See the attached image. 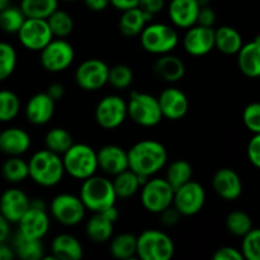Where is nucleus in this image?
Wrapping results in <instances>:
<instances>
[{
  "label": "nucleus",
  "instance_id": "obj_1",
  "mask_svg": "<svg viewBox=\"0 0 260 260\" xmlns=\"http://www.w3.org/2000/svg\"><path fill=\"white\" fill-rule=\"evenodd\" d=\"M168 159L167 149L154 140H144L129 149V169L141 177H150L159 172Z\"/></svg>",
  "mask_w": 260,
  "mask_h": 260
},
{
  "label": "nucleus",
  "instance_id": "obj_2",
  "mask_svg": "<svg viewBox=\"0 0 260 260\" xmlns=\"http://www.w3.org/2000/svg\"><path fill=\"white\" fill-rule=\"evenodd\" d=\"M29 177L42 187H53L61 182L66 172L60 155L51 150H41L29 160Z\"/></svg>",
  "mask_w": 260,
  "mask_h": 260
},
{
  "label": "nucleus",
  "instance_id": "obj_3",
  "mask_svg": "<svg viewBox=\"0 0 260 260\" xmlns=\"http://www.w3.org/2000/svg\"><path fill=\"white\" fill-rule=\"evenodd\" d=\"M117 193L113 182L103 177H93L84 180L80 189V198L86 210L91 212H104L116 205Z\"/></svg>",
  "mask_w": 260,
  "mask_h": 260
},
{
  "label": "nucleus",
  "instance_id": "obj_4",
  "mask_svg": "<svg viewBox=\"0 0 260 260\" xmlns=\"http://www.w3.org/2000/svg\"><path fill=\"white\" fill-rule=\"evenodd\" d=\"M62 161L66 173L80 180L93 177L99 167L98 152L85 144H74L63 154Z\"/></svg>",
  "mask_w": 260,
  "mask_h": 260
},
{
  "label": "nucleus",
  "instance_id": "obj_5",
  "mask_svg": "<svg viewBox=\"0 0 260 260\" xmlns=\"http://www.w3.org/2000/svg\"><path fill=\"white\" fill-rule=\"evenodd\" d=\"M137 255L142 260H169L174 255V243L162 231L146 230L137 238Z\"/></svg>",
  "mask_w": 260,
  "mask_h": 260
},
{
  "label": "nucleus",
  "instance_id": "obj_6",
  "mask_svg": "<svg viewBox=\"0 0 260 260\" xmlns=\"http://www.w3.org/2000/svg\"><path fill=\"white\" fill-rule=\"evenodd\" d=\"M128 116L137 124L144 127H154L161 121L162 111L160 107L159 98L147 93H131L128 102Z\"/></svg>",
  "mask_w": 260,
  "mask_h": 260
},
{
  "label": "nucleus",
  "instance_id": "obj_7",
  "mask_svg": "<svg viewBox=\"0 0 260 260\" xmlns=\"http://www.w3.org/2000/svg\"><path fill=\"white\" fill-rule=\"evenodd\" d=\"M178 35L170 25L152 23L145 27L141 33V45L147 52L164 55L174 50L178 45Z\"/></svg>",
  "mask_w": 260,
  "mask_h": 260
},
{
  "label": "nucleus",
  "instance_id": "obj_8",
  "mask_svg": "<svg viewBox=\"0 0 260 260\" xmlns=\"http://www.w3.org/2000/svg\"><path fill=\"white\" fill-rule=\"evenodd\" d=\"M174 188L167 178H155L147 180L141 192L142 206L151 213H161L174 202Z\"/></svg>",
  "mask_w": 260,
  "mask_h": 260
},
{
  "label": "nucleus",
  "instance_id": "obj_9",
  "mask_svg": "<svg viewBox=\"0 0 260 260\" xmlns=\"http://www.w3.org/2000/svg\"><path fill=\"white\" fill-rule=\"evenodd\" d=\"M85 205L80 197L63 194L56 196L51 202V213L57 222L65 226H74L81 222L85 216Z\"/></svg>",
  "mask_w": 260,
  "mask_h": 260
},
{
  "label": "nucleus",
  "instance_id": "obj_10",
  "mask_svg": "<svg viewBox=\"0 0 260 260\" xmlns=\"http://www.w3.org/2000/svg\"><path fill=\"white\" fill-rule=\"evenodd\" d=\"M18 37L27 50L42 51L52 41L53 33L47 19L27 18L18 32Z\"/></svg>",
  "mask_w": 260,
  "mask_h": 260
},
{
  "label": "nucleus",
  "instance_id": "obj_11",
  "mask_svg": "<svg viewBox=\"0 0 260 260\" xmlns=\"http://www.w3.org/2000/svg\"><path fill=\"white\" fill-rule=\"evenodd\" d=\"M74 47L65 40H52L41 51V63L50 73H60L73 63Z\"/></svg>",
  "mask_w": 260,
  "mask_h": 260
},
{
  "label": "nucleus",
  "instance_id": "obj_12",
  "mask_svg": "<svg viewBox=\"0 0 260 260\" xmlns=\"http://www.w3.org/2000/svg\"><path fill=\"white\" fill-rule=\"evenodd\" d=\"M109 70L111 69L104 61L90 58L78 66L75 71V81L84 90H98L108 83Z\"/></svg>",
  "mask_w": 260,
  "mask_h": 260
},
{
  "label": "nucleus",
  "instance_id": "obj_13",
  "mask_svg": "<svg viewBox=\"0 0 260 260\" xmlns=\"http://www.w3.org/2000/svg\"><path fill=\"white\" fill-rule=\"evenodd\" d=\"M128 114V104L118 95L102 99L95 108V119L101 127L114 129L121 126Z\"/></svg>",
  "mask_w": 260,
  "mask_h": 260
},
{
  "label": "nucleus",
  "instance_id": "obj_14",
  "mask_svg": "<svg viewBox=\"0 0 260 260\" xmlns=\"http://www.w3.org/2000/svg\"><path fill=\"white\" fill-rule=\"evenodd\" d=\"M206 202V192L197 182H188L174 193V207L182 216H193L200 212Z\"/></svg>",
  "mask_w": 260,
  "mask_h": 260
},
{
  "label": "nucleus",
  "instance_id": "obj_15",
  "mask_svg": "<svg viewBox=\"0 0 260 260\" xmlns=\"http://www.w3.org/2000/svg\"><path fill=\"white\" fill-rule=\"evenodd\" d=\"M184 48L189 55H207L213 47H216V30L212 27L193 25L184 36Z\"/></svg>",
  "mask_w": 260,
  "mask_h": 260
},
{
  "label": "nucleus",
  "instance_id": "obj_16",
  "mask_svg": "<svg viewBox=\"0 0 260 260\" xmlns=\"http://www.w3.org/2000/svg\"><path fill=\"white\" fill-rule=\"evenodd\" d=\"M30 208V201L20 189H8L2 197V216L9 222L18 223Z\"/></svg>",
  "mask_w": 260,
  "mask_h": 260
},
{
  "label": "nucleus",
  "instance_id": "obj_17",
  "mask_svg": "<svg viewBox=\"0 0 260 260\" xmlns=\"http://www.w3.org/2000/svg\"><path fill=\"white\" fill-rule=\"evenodd\" d=\"M215 192L226 201H235L243 192V183L235 170L222 168L217 170L212 178Z\"/></svg>",
  "mask_w": 260,
  "mask_h": 260
},
{
  "label": "nucleus",
  "instance_id": "obj_18",
  "mask_svg": "<svg viewBox=\"0 0 260 260\" xmlns=\"http://www.w3.org/2000/svg\"><path fill=\"white\" fill-rule=\"evenodd\" d=\"M99 168L107 174L116 177L119 173L129 169L128 151H124L117 145H107L98 151Z\"/></svg>",
  "mask_w": 260,
  "mask_h": 260
},
{
  "label": "nucleus",
  "instance_id": "obj_19",
  "mask_svg": "<svg viewBox=\"0 0 260 260\" xmlns=\"http://www.w3.org/2000/svg\"><path fill=\"white\" fill-rule=\"evenodd\" d=\"M198 0H172L168 7L169 18L177 27L190 28L197 23L201 9Z\"/></svg>",
  "mask_w": 260,
  "mask_h": 260
},
{
  "label": "nucleus",
  "instance_id": "obj_20",
  "mask_svg": "<svg viewBox=\"0 0 260 260\" xmlns=\"http://www.w3.org/2000/svg\"><path fill=\"white\" fill-rule=\"evenodd\" d=\"M56 101L46 91L33 95L25 107V117L33 124H45L55 113Z\"/></svg>",
  "mask_w": 260,
  "mask_h": 260
},
{
  "label": "nucleus",
  "instance_id": "obj_21",
  "mask_svg": "<svg viewBox=\"0 0 260 260\" xmlns=\"http://www.w3.org/2000/svg\"><path fill=\"white\" fill-rule=\"evenodd\" d=\"M19 233L30 239H42L50 228V218L45 208H37L30 206L22 220L19 221Z\"/></svg>",
  "mask_w": 260,
  "mask_h": 260
},
{
  "label": "nucleus",
  "instance_id": "obj_22",
  "mask_svg": "<svg viewBox=\"0 0 260 260\" xmlns=\"http://www.w3.org/2000/svg\"><path fill=\"white\" fill-rule=\"evenodd\" d=\"M159 103L161 107L162 116L173 121L183 118L187 114L188 107H189L187 95L182 90L175 88H168L161 91L159 96Z\"/></svg>",
  "mask_w": 260,
  "mask_h": 260
},
{
  "label": "nucleus",
  "instance_id": "obj_23",
  "mask_svg": "<svg viewBox=\"0 0 260 260\" xmlns=\"http://www.w3.org/2000/svg\"><path fill=\"white\" fill-rule=\"evenodd\" d=\"M30 146V137L24 129L12 127L0 134V149L9 156H19Z\"/></svg>",
  "mask_w": 260,
  "mask_h": 260
},
{
  "label": "nucleus",
  "instance_id": "obj_24",
  "mask_svg": "<svg viewBox=\"0 0 260 260\" xmlns=\"http://www.w3.org/2000/svg\"><path fill=\"white\" fill-rule=\"evenodd\" d=\"M238 65L248 78H260V41L246 43L238 53Z\"/></svg>",
  "mask_w": 260,
  "mask_h": 260
},
{
  "label": "nucleus",
  "instance_id": "obj_25",
  "mask_svg": "<svg viewBox=\"0 0 260 260\" xmlns=\"http://www.w3.org/2000/svg\"><path fill=\"white\" fill-rule=\"evenodd\" d=\"M151 19L152 15L147 14L140 7L124 10L122 17L119 18V30L122 32V35L127 36V37H135L137 35H141L142 30Z\"/></svg>",
  "mask_w": 260,
  "mask_h": 260
},
{
  "label": "nucleus",
  "instance_id": "obj_26",
  "mask_svg": "<svg viewBox=\"0 0 260 260\" xmlns=\"http://www.w3.org/2000/svg\"><path fill=\"white\" fill-rule=\"evenodd\" d=\"M51 250L57 260H79L83 258V246L69 234H61L52 240Z\"/></svg>",
  "mask_w": 260,
  "mask_h": 260
},
{
  "label": "nucleus",
  "instance_id": "obj_27",
  "mask_svg": "<svg viewBox=\"0 0 260 260\" xmlns=\"http://www.w3.org/2000/svg\"><path fill=\"white\" fill-rule=\"evenodd\" d=\"M154 73L161 80L175 83L184 76L185 65L183 60H180L177 56L165 55L155 62Z\"/></svg>",
  "mask_w": 260,
  "mask_h": 260
},
{
  "label": "nucleus",
  "instance_id": "obj_28",
  "mask_svg": "<svg viewBox=\"0 0 260 260\" xmlns=\"http://www.w3.org/2000/svg\"><path fill=\"white\" fill-rule=\"evenodd\" d=\"M114 221L106 212L94 213L86 223V235L94 243H104L113 234Z\"/></svg>",
  "mask_w": 260,
  "mask_h": 260
},
{
  "label": "nucleus",
  "instance_id": "obj_29",
  "mask_svg": "<svg viewBox=\"0 0 260 260\" xmlns=\"http://www.w3.org/2000/svg\"><path fill=\"white\" fill-rule=\"evenodd\" d=\"M147 177H141L134 170L127 169L116 175L113 180L114 189L119 198H129L139 190L140 185L146 183Z\"/></svg>",
  "mask_w": 260,
  "mask_h": 260
},
{
  "label": "nucleus",
  "instance_id": "obj_30",
  "mask_svg": "<svg viewBox=\"0 0 260 260\" xmlns=\"http://www.w3.org/2000/svg\"><path fill=\"white\" fill-rule=\"evenodd\" d=\"M241 35L233 27L223 25L216 29V48L225 55L239 53L243 47Z\"/></svg>",
  "mask_w": 260,
  "mask_h": 260
},
{
  "label": "nucleus",
  "instance_id": "obj_31",
  "mask_svg": "<svg viewBox=\"0 0 260 260\" xmlns=\"http://www.w3.org/2000/svg\"><path fill=\"white\" fill-rule=\"evenodd\" d=\"M15 254L23 260H40L43 259V245L40 239H30L18 233L13 243Z\"/></svg>",
  "mask_w": 260,
  "mask_h": 260
},
{
  "label": "nucleus",
  "instance_id": "obj_32",
  "mask_svg": "<svg viewBox=\"0 0 260 260\" xmlns=\"http://www.w3.org/2000/svg\"><path fill=\"white\" fill-rule=\"evenodd\" d=\"M58 0H22L20 9L27 18L47 19L57 10Z\"/></svg>",
  "mask_w": 260,
  "mask_h": 260
},
{
  "label": "nucleus",
  "instance_id": "obj_33",
  "mask_svg": "<svg viewBox=\"0 0 260 260\" xmlns=\"http://www.w3.org/2000/svg\"><path fill=\"white\" fill-rule=\"evenodd\" d=\"M109 250L117 259H131L137 254V238L132 234H121L112 240Z\"/></svg>",
  "mask_w": 260,
  "mask_h": 260
},
{
  "label": "nucleus",
  "instance_id": "obj_34",
  "mask_svg": "<svg viewBox=\"0 0 260 260\" xmlns=\"http://www.w3.org/2000/svg\"><path fill=\"white\" fill-rule=\"evenodd\" d=\"M192 165L185 160H177L169 167L167 172V180L170 183L174 190L179 189L184 184L192 180Z\"/></svg>",
  "mask_w": 260,
  "mask_h": 260
},
{
  "label": "nucleus",
  "instance_id": "obj_35",
  "mask_svg": "<svg viewBox=\"0 0 260 260\" xmlns=\"http://www.w3.org/2000/svg\"><path fill=\"white\" fill-rule=\"evenodd\" d=\"M45 144L46 147L48 150H51V151L56 152L58 155H63L73 146L74 141L70 132L57 127V128H52L47 132V135L45 137Z\"/></svg>",
  "mask_w": 260,
  "mask_h": 260
},
{
  "label": "nucleus",
  "instance_id": "obj_36",
  "mask_svg": "<svg viewBox=\"0 0 260 260\" xmlns=\"http://www.w3.org/2000/svg\"><path fill=\"white\" fill-rule=\"evenodd\" d=\"M3 175L10 183H20L29 177V164L18 156H12L3 165Z\"/></svg>",
  "mask_w": 260,
  "mask_h": 260
},
{
  "label": "nucleus",
  "instance_id": "obj_37",
  "mask_svg": "<svg viewBox=\"0 0 260 260\" xmlns=\"http://www.w3.org/2000/svg\"><path fill=\"white\" fill-rule=\"evenodd\" d=\"M25 14L20 8L15 7H8L7 9L2 10L0 13V24H2V29L8 33H18L20 28L24 24Z\"/></svg>",
  "mask_w": 260,
  "mask_h": 260
},
{
  "label": "nucleus",
  "instance_id": "obj_38",
  "mask_svg": "<svg viewBox=\"0 0 260 260\" xmlns=\"http://www.w3.org/2000/svg\"><path fill=\"white\" fill-rule=\"evenodd\" d=\"M47 22L50 24L51 30L53 36L58 38L66 37L70 35L74 29L73 17L65 10H56L55 13L47 18Z\"/></svg>",
  "mask_w": 260,
  "mask_h": 260
},
{
  "label": "nucleus",
  "instance_id": "obj_39",
  "mask_svg": "<svg viewBox=\"0 0 260 260\" xmlns=\"http://www.w3.org/2000/svg\"><path fill=\"white\" fill-rule=\"evenodd\" d=\"M226 226L230 234L244 238L246 234L253 230V222L248 213L243 211H234L226 218Z\"/></svg>",
  "mask_w": 260,
  "mask_h": 260
},
{
  "label": "nucleus",
  "instance_id": "obj_40",
  "mask_svg": "<svg viewBox=\"0 0 260 260\" xmlns=\"http://www.w3.org/2000/svg\"><path fill=\"white\" fill-rule=\"evenodd\" d=\"M20 109V101L15 93L3 90L0 93V121L9 122L17 117Z\"/></svg>",
  "mask_w": 260,
  "mask_h": 260
},
{
  "label": "nucleus",
  "instance_id": "obj_41",
  "mask_svg": "<svg viewBox=\"0 0 260 260\" xmlns=\"http://www.w3.org/2000/svg\"><path fill=\"white\" fill-rule=\"evenodd\" d=\"M134 81V73L131 68L124 63H117L109 70L108 83L116 89H126Z\"/></svg>",
  "mask_w": 260,
  "mask_h": 260
},
{
  "label": "nucleus",
  "instance_id": "obj_42",
  "mask_svg": "<svg viewBox=\"0 0 260 260\" xmlns=\"http://www.w3.org/2000/svg\"><path fill=\"white\" fill-rule=\"evenodd\" d=\"M17 65V52L12 45L3 42L0 45V79L5 80L14 71Z\"/></svg>",
  "mask_w": 260,
  "mask_h": 260
},
{
  "label": "nucleus",
  "instance_id": "obj_43",
  "mask_svg": "<svg viewBox=\"0 0 260 260\" xmlns=\"http://www.w3.org/2000/svg\"><path fill=\"white\" fill-rule=\"evenodd\" d=\"M241 251L248 260H260V229H253L244 236Z\"/></svg>",
  "mask_w": 260,
  "mask_h": 260
},
{
  "label": "nucleus",
  "instance_id": "obj_44",
  "mask_svg": "<svg viewBox=\"0 0 260 260\" xmlns=\"http://www.w3.org/2000/svg\"><path fill=\"white\" fill-rule=\"evenodd\" d=\"M244 124L253 134H260V103H251L246 106L243 112Z\"/></svg>",
  "mask_w": 260,
  "mask_h": 260
},
{
  "label": "nucleus",
  "instance_id": "obj_45",
  "mask_svg": "<svg viewBox=\"0 0 260 260\" xmlns=\"http://www.w3.org/2000/svg\"><path fill=\"white\" fill-rule=\"evenodd\" d=\"M248 157L254 167L260 169V134L254 135L248 145Z\"/></svg>",
  "mask_w": 260,
  "mask_h": 260
},
{
  "label": "nucleus",
  "instance_id": "obj_46",
  "mask_svg": "<svg viewBox=\"0 0 260 260\" xmlns=\"http://www.w3.org/2000/svg\"><path fill=\"white\" fill-rule=\"evenodd\" d=\"M215 260H243L244 256L243 251L238 250L235 248H231V246H223L220 248L212 256Z\"/></svg>",
  "mask_w": 260,
  "mask_h": 260
},
{
  "label": "nucleus",
  "instance_id": "obj_47",
  "mask_svg": "<svg viewBox=\"0 0 260 260\" xmlns=\"http://www.w3.org/2000/svg\"><path fill=\"white\" fill-rule=\"evenodd\" d=\"M216 22V13L212 8L203 5L201 7L200 13H198L197 24L203 25V27H213Z\"/></svg>",
  "mask_w": 260,
  "mask_h": 260
},
{
  "label": "nucleus",
  "instance_id": "obj_48",
  "mask_svg": "<svg viewBox=\"0 0 260 260\" xmlns=\"http://www.w3.org/2000/svg\"><path fill=\"white\" fill-rule=\"evenodd\" d=\"M165 5V0H140V5L142 10L147 13V14L152 15L157 14L159 12H161L162 8Z\"/></svg>",
  "mask_w": 260,
  "mask_h": 260
},
{
  "label": "nucleus",
  "instance_id": "obj_49",
  "mask_svg": "<svg viewBox=\"0 0 260 260\" xmlns=\"http://www.w3.org/2000/svg\"><path fill=\"white\" fill-rule=\"evenodd\" d=\"M160 215H161V222L164 223V225L173 226L179 221V217L182 216V213H180L175 207H172V206H170L169 208L162 211Z\"/></svg>",
  "mask_w": 260,
  "mask_h": 260
},
{
  "label": "nucleus",
  "instance_id": "obj_50",
  "mask_svg": "<svg viewBox=\"0 0 260 260\" xmlns=\"http://www.w3.org/2000/svg\"><path fill=\"white\" fill-rule=\"evenodd\" d=\"M111 4L113 5L116 9L124 12V10L132 9L140 5V0H111Z\"/></svg>",
  "mask_w": 260,
  "mask_h": 260
},
{
  "label": "nucleus",
  "instance_id": "obj_51",
  "mask_svg": "<svg viewBox=\"0 0 260 260\" xmlns=\"http://www.w3.org/2000/svg\"><path fill=\"white\" fill-rule=\"evenodd\" d=\"M84 3L93 12H102L111 4V0H84Z\"/></svg>",
  "mask_w": 260,
  "mask_h": 260
},
{
  "label": "nucleus",
  "instance_id": "obj_52",
  "mask_svg": "<svg viewBox=\"0 0 260 260\" xmlns=\"http://www.w3.org/2000/svg\"><path fill=\"white\" fill-rule=\"evenodd\" d=\"M10 223L4 216H0V243H5L9 238L10 233Z\"/></svg>",
  "mask_w": 260,
  "mask_h": 260
},
{
  "label": "nucleus",
  "instance_id": "obj_53",
  "mask_svg": "<svg viewBox=\"0 0 260 260\" xmlns=\"http://www.w3.org/2000/svg\"><path fill=\"white\" fill-rule=\"evenodd\" d=\"M47 93L50 94L51 96H52L55 101H58V99H61L63 96V94H65V89H63V86L61 85V84H52V85L48 86V90Z\"/></svg>",
  "mask_w": 260,
  "mask_h": 260
},
{
  "label": "nucleus",
  "instance_id": "obj_54",
  "mask_svg": "<svg viewBox=\"0 0 260 260\" xmlns=\"http://www.w3.org/2000/svg\"><path fill=\"white\" fill-rule=\"evenodd\" d=\"M15 255L17 254H15L14 248H10L5 243L0 244V258H2V260H12Z\"/></svg>",
  "mask_w": 260,
  "mask_h": 260
},
{
  "label": "nucleus",
  "instance_id": "obj_55",
  "mask_svg": "<svg viewBox=\"0 0 260 260\" xmlns=\"http://www.w3.org/2000/svg\"><path fill=\"white\" fill-rule=\"evenodd\" d=\"M8 7H10V0H0V10L7 9Z\"/></svg>",
  "mask_w": 260,
  "mask_h": 260
},
{
  "label": "nucleus",
  "instance_id": "obj_56",
  "mask_svg": "<svg viewBox=\"0 0 260 260\" xmlns=\"http://www.w3.org/2000/svg\"><path fill=\"white\" fill-rule=\"evenodd\" d=\"M63 2H76V0H63Z\"/></svg>",
  "mask_w": 260,
  "mask_h": 260
},
{
  "label": "nucleus",
  "instance_id": "obj_57",
  "mask_svg": "<svg viewBox=\"0 0 260 260\" xmlns=\"http://www.w3.org/2000/svg\"><path fill=\"white\" fill-rule=\"evenodd\" d=\"M198 2L201 3V5H202V3H205V2H203V0H198Z\"/></svg>",
  "mask_w": 260,
  "mask_h": 260
},
{
  "label": "nucleus",
  "instance_id": "obj_58",
  "mask_svg": "<svg viewBox=\"0 0 260 260\" xmlns=\"http://www.w3.org/2000/svg\"><path fill=\"white\" fill-rule=\"evenodd\" d=\"M256 38H258V40L260 41V36H258V37H256Z\"/></svg>",
  "mask_w": 260,
  "mask_h": 260
}]
</instances>
